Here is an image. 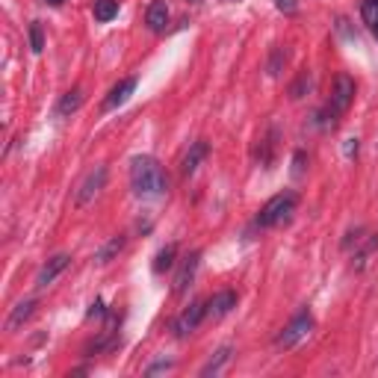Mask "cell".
<instances>
[{"label": "cell", "instance_id": "8", "mask_svg": "<svg viewBox=\"0 0 378 378\" xmlns=\"http://www.w3.org/2000/svg\"><path fill=\"white\" fill-rule=\"evenodd\" d=\"M198 261H201V254H198V251H192V254H187V257H184L181 269H177V275H174V293H177V295H184V293H187V287L192 284L195 269H198Z\"/></svg>", "mask_w": 378, "mask_h": 378}, {"label": "cell", "instance_id": "25", "mask_svg": "<svg viewBox=\"0 0 378 378\" xmlns=\"http://www.w3.org/2000/svg\"><path fill=\"white\" fill-rule=\"evenodd\" d=\"M189 4H195V0H189Z\"/></svg>", "mask_w": 378, "mask_h": 378}, {"label": "cell", "instance_id": "24", "mask_svg": "<svg viewBox=\"0 0 378 378\" xmlns=\"http://www.w3.org/2000/svg\"><path fill=\"white\" fill-rule=\"evenodd\" d=\"M42 4H48V6H63L65 0H42Z\"/></svg>", "mask_w": 378, "mask_h": 378}, {"label": "cell", "instance_id": "21", "mask_svg": "<svg viewBox=\"0 0 378 378\" xmlns=\"http://www.w3.org/2000/svg\"><path fill=\"white\" fill-rule=\"evenodd\" d=\"M166 369H172V364H169V361H160V364L148 367V375H154V372H166Z\"/></svg>", "mask_w": 378, "mask_h": 378}, {"label": "cell", "instance_id": "2", "mask_svg": "<svg viewBox=\"0 0 378 378\" xmlns=\"http://www.w3.org/2000/svg\"><path fill=\"white\" fill-rule=\"evenodd\" d=\"M355 101V80L349 74H337L334 77V89H331V98L322 110V127H334L337 118H340Z\"/></svg>", "mask_w": 378, "mask_h": 378}, {"label": "cell", "instance_id": "23", "mask_svg": "<svg viewBox=\"0 0 378 378\" xmlns=\"http://www.w3.org/2000/svg\"><path fill=\"white\" fill-rule=\"evenodd\" d=\"M104 313V302H101V298H98V302L92 305V310H89V316H101Z\"/></svg>", "mask_w": 378, "mask_h": 378}, {"label": "cell", "instance_id": "3", "mask_svg": "<svg viewBox=\"0 0 378 378\" xmlns=\"http://www.w3.org/2000/svg\"><path fill=\"white\" fill-rule=\"evenodd\" d=\"M295 204H298V195L284 189V192H278L272 195L269 201L261 207V213H257V228H275V225H284L287 219L295 213Z\"/></svg>", "mask_w": 378, "mask_h": 378}, {"label": "cell", "instance_id": "14", "mask_svg": "<svg viewBox=\"0 0 378 378\" xmlns=\"http://www.w3.org/2000/svg\"><path fill=\"white\" fill-rule=\"evenodd\" d=\"M118 15V0H95V21H112V18Z\"/></svg>", "mask_w": 378, "mask_h": 378}, {"label": "cell", "instance_id": "1", "mask_svg": "<svg viewBox=\"0 0 378 378\" xmlns=\"http://www.w3.org/2000/svg\"><path fill=\"white\" fill-rule=\"evenodd\" d=\"M130 187L139 198H160L169 189V177L154 157H133L130 163Z\"/></svg>", "mask_w": 378, "mask_h": 378}, {"label": "cell", "instance_id": "18", "mask_svg": "<svg viewBox=\"0 0 378 378\" xmlns=\"http://www.w3.org/2000/svg\"><path fill=\"white\" fill-rule=\"evenodd\" d=\"M231 361V349L225 346V349H219L216 352V357H210V364L201 369V375H216V372H222V367Z\"/></svg>", "mask_w": 378, "mask_h": 378}, {"label": "cell", "instance_id": "19", "mask_svg": "<svg viewBox=\"0 0 378 378\" xmlns=\"http://www.w3.org/2000/svg\"><path fill=\"white\" fill-rule=\"evenodd\" d=\"M361 15H364L367 27L378 36V0H364V4H361Z\"/></svg>", "mask_w": 378, "mask_h": 378}, {"label": "cell", "instance_id": "15", "mask_svg": "<svg viewBox=\"0 0 378 378\" xmlns=\"http://www.w3.org/2000/svg\"><path fill=\"white\" fill-rule=\"evenodd\" d=\"M174 254H177V246L174 243H169L166 248H160V254H157V261H154V272L163 275L166 269H172L174 266Z\"/></svg>", "mask_w": 378, "mask_h": 378}, {"label": "cell", "instance_id": "13", "mask_svg": "<svg viewBox=\"0 0 378 378\" xmlns=\"http://www.w3.org/2000/svg\"><path fill=\"white\" fill-rule=\"evenodd\" d=\"M204 157H207V142H195V145L187 151V157L181 160V174L189 177V174L198 169V163L204 160Z\"/></svg>", "mask_w": 378, "mask_h": 378}, {"label": "cell", "instance_id": "5", "mask_svg": "<svg viewBox=\"0 0 378 378\" xmlns=\"http://www.w3.org/2000/svg\"><path fill=\"white\" fill-rule=\"evenodd\" d=\"M104 184H107V169L104 166H95L83 181H80V187H77V195H74V201H77V207H86L89 201H95V195L104 189Z\"/></svg>", "mask_w": 378, "mask_h": 378}, {"label": "cell", "instance_id": "12", "mask_svg": "<svg viewBox=\"0 0 378 378\" xmlns=\"http://www.w3.org/2000/svg\"><path fill=\"white\" fill-rule=\"evenodd\" d=\"M33 310H36V298H27V302H18L15 308H12V313H9V320H6V331H15L18 325H24L30 316H33Z\"/></svg>", "mask_w": 378, "mask_h": 378}, {"label": "cell", "instance_id": "7", "mask_svg": "<svg viewBox=\"0 0 378 378\" xmlns=\"http://www.w3.org/2000/svg\"><path fill=\"white\" fill-rule=\"evenodd\" d=\"M68 263H71V257L68 254H53L51 261L38 269V278H36V287H51L59 275H63L65 269H68Z\"/></svg>", "mask_w": 378, "mask_h": 378}, {"label": "cell", "instance_id": "11", "mask_svg": "<svg viewBox=\"0 0 378 378\" xmlns=\"http://www.w3.org/2000/svg\"><path fill=\"white\" fill-rule=\"evenodd\" d=\"M145 21H148V27L154 33H163L166 30V24H169V6H166V0H154V4L148 6V12H145Z\"/></svg>", "mask_w": 378, "mask_h": 378}, {"label": "cell", "instance_id": "9", "mask_svg": "<svg viewBox=\"0 0 378 378\" xmlns=\"http://www.w3.org/2000/svg\"><path fill=\"white\" fill-rule=\"evenodd\" d=\"M233 308H236V293H233V290L216 293L210 302H207V313L213 316V320H222V316H228Z\"/></svg>", "mask_w": 378, "mask_h": 378}, {"label": "cell", "instance_id": "16", "mask_svg": "<svg viewBox=\"0 0 378 378\" xmlns=\"http://www.w3.org/2000/svg\"><path fill=\"white\" fill-rule=\"evenodd\" d=\"M122 248H125V236H112V240H110V243H107L101 251L95 254V261H98V263H110L112 257H115L118 251H122Z\"/></svg>", "mask_w": 378, "mask_h": 378}, {"label": "cell", "instance_id": "10", "mask_svg": "<svg viewBox=\"0 0 378 378\" xmlns=\"http://www.w3.org/2000/svg\"><path fill=\"white\" fill-rule=\"evenodd\" d=\"M136 92V77H125V80H118L112 89H110V95H107V101H104V107L107 110H115V107H122L127 98Z\"/></svg>", "mask_w": 378, "mask_h": 378}, {"label": "cell", "instance_id": "4", "mask_svg": "<svg viewBox=\"0 0 378 378\" xmlns=\"http://www.w3.org/2000/svg\"><path fill=\"white\" fill-rule=\"evenodd\" d=\"M310 331H313V313L308 308H302V310L293 316V322L275 337V346L278 349H293V346H298L302 340H308Z\"/></svg>", "mask_w": 378, "mask_h": 378}, {"label": "cell", "instance_id": "6", "mask_svg": "<svg viewBox=\"0 0 378 378\" xmlns=\"http://www.w3.org/2000/svg\"><path fill=\"white\" fill-rule=\"evenodd\" d=\"M204 316H207V305H204V302H192V305L174 320V334H177V337H189L198 325H201Z\"/></svg>", "mask_w": 378, "mask_h": 378}, {"label": "cell", "instance_id": "17", "mask_svg": "<svg viewBox=\"0 0 378 378\" xmlns=\"http://www.w3.org/2000/svg\"><path fill=\"white\" fill-rule=\"evenodd\" d=\"M80 104H83V92L80 89H71L63 101H59V115H68V112H74V110H80Z\"/></svg>", "mask_w": 378, "mask_h": 378}, {"label": "cell", "instance_id": "20", "mask_svg": "<svg viewBox=\"0 0 378 378\" xmlns=\"http://www.w3.org/2000/svg\"><path fill=\"white\" fill-rule=\"evenodd\" d=\"M30 48L36 53H42V48H45V36H42V24H38V21L30 24Z\"/></svg>", "mask_w": 378, "mask_h": 378}, {"label": "cell", "instance_id": "22", "mask_svg": "<svg viewBox=\"0 0 378 378\" xmlns=\"http://www.w3.org/2000/svg\"><path fill=\"white\" fill-rule=\"evenodd\" d=\"M278 9H284V12H293L295 9V0H275Z\"/></svg>", "mask_w": 378, "mask_h": 378}]
</instances>
